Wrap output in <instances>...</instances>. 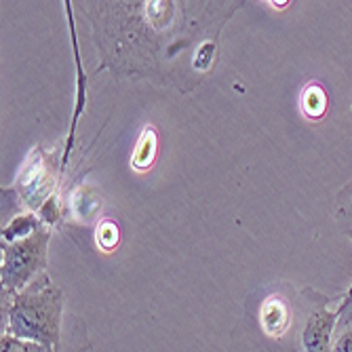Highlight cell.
Instances as JSON below:
<instances>
[{
	"mask_svg": "<svg viewBox=\"0 0 352 352\" xmlns=\"http://www.w3.org/2000/svg\"><path fill=\"white\" fill-rule=\"evenodd\" d=\"M95 243L106 253L114 251L120 243V228L114 219H102L95 228Z\"/></svg>",
	"mask_w": 352,
	"mask_h": 352,
	"instance_id": "obj_12",
	"label": "cell"
},
{
	"mask_svg": "<svg viewBox=\"0 0 352 352\" xmlns=\"http://www.w3.org/2000/svg\"><path fill=\"white\" fill-rule=\"evenodd\" d=\"M329 352H352V298L342 296L340 300V318Z\"/></svg>",
	"mask_w": 352,
	"mask_h": 352,
	"instance_id": "obj_8",
	"label": "cell"
},
{
	"mask_svg": "<svg viewBox=\"0 0 352 352\" xmlns=\"http://www.w3.org/2000/svg\"><path fill=\"white\" fill-rule=\"evenodd\" d=\"M348 236H350V239H352V234H348Z\"/></svg>",
	"mask_w": 352,
	"mask_h": 352,
	"instance_id": "obj_17",
	"label": "cell"
},
{
	"mask_svg": "<svg viewBox=\"0 0 352 352\" xmlns=\"http://www.w3.org/2000/svg\"><path fill=\"white\" fill-rule=\"evenodd\" d=\"M344 296H346V298H352V285L348 287V292H344Z\"/></svg>",
	"mask_w": 352,
	"mask_h": 352,
	"instance_id": "obj_15",
	"label": "cell"
},
{
	"mask_svg": "<svg viewBox=\"0 0 352 352\" xmlns=\"http://www.w3.org/2000/svg\"><path fill=\"white\" fill-rule=\"evenodd\" d=\"M280 352H296L294 348H287V350H280Z\"/></svg>",
	"mask_w": 352,
	"mask_h": 352,
	"instance_id": "obj_16",
	"label": "cell"
},
{
	"mask_svg": "<svg viewBox=\"0 0 352 352\" xmlns=\"http://www.w3.org/2000/svg\"><path fill=\"white\" fill-rule=\"evenodd\" d=\"M49 243L51 228L43 226L21 241L5 243L0 241V285H3V300H9L23 292L28 285L47 274L49 266Z\"/></svg>",
	"mask_w": 352,
	"mask_h": 352,
	"instance_id": "obj_4",
	"label": "cell"
},
{
	"mask_svg": "<svg viewBox=\"0 0 352 352\" xmlns=\"http://www.w3.org/2000/svg\"><path fill=\"white\" fill-rule=\"evenodd\" d=\"M41 226H43V221H41L38 213H19L3 228V241L5 243L21 241L30 234H34Z\"/></svg>",
	"mask_w": 352,
	"mask_h": 352,
	"instance_id": "obj_10",
	"label": "cell"
},
{
	"mask_svg": "<svg viewBox=\"0 0 352 352\" xmlns=\"http://www.w3.org/2000/svg\"><path fill=\"white\" fill-rule=\"evenodd\" d=\"M300 108L306 118L321 120L329 110V95L325 87L318 82H308L300 93Z\"/></svg>",
	"mask_w": 352,
	"mask_h": 352,
	"instance_id": "obj_7",
	"label": "cell"
},
{
	"mask_svg": "<svg viewBox=\"0 0 352 352\" xmlns=\"http://www.w3.org/2000/svg\"><path fill=\"white\" fill-rule=\"evenodd\" d=\"M336 221L344 232L352 234V177L342 186L336 197Z\"/></svg>",
	"mask_w": 352,
	"mask_h": 352,
	"instance_id": "obj_11",
	"label": "cell"
},
{
	"mask_svg": "<svg viewBox=\"0 0 352 352\" xmlns=\"http://www.w3.org/2000/svg\"><path fill=\"white\" fill-rule=\"evenodd\" d=\"M63 175L61 158L43 148H34L19 169V175L11 188L3 192V199H11L15 205H23L28 213H38L43 205L57 195V186Z\"/></svg>",
	"mask_w": 352,
	"mask_h": 352,
	"instance_id": "obj_6",
	"label": "cell"
},
{
	"mask_svg": "<svg viewBox=\"0 0 352 352\" xmlns=\"http://www.w3.org/2000/svg\"><path fill=\"white\" fill-rule=\"evenodd\" d=\"M0 342H3V352H55L49 346L36 344V342H28V340H19V338H13L9 333L0 336Z\"/></svg>",
	"mask_w": 352,
	"mask_h": 352,
	"instance_id": "obj_13",
	"label": "cell"
},
{
	"mask_svg": "<svg viewBox=\"0 0 352 352\" xmlns=\"http://www.w3.org/2000/svg\"><path fill=\"white\" fill-rule=\"evenodd\" d=\"M59 215H61V203H59V195H53L45 205L43 209L38 211V217L41 221L45 223V226H55V223L59 221Z\"/></svg>",
	"mask_w": 352,
	"mask_h": 352,
	"instance_id": "obj_14",
	"label": "cell"
},
{
	"mask_svg": "<svg viewBox=\"0 0 352 352\" xmlns=\"http://www.w3.org/2000/svg\"><path fill=\"white\" fill-rule=\"evenodd\" d=\"M342 298V296H340ZM333 296H327L314 287H304L296 298V352H329L340 318V304L333 306Z\"/></svg>",
	"mask_w": 352,
	"mask_h": 352,
	"instance_id": "obj_5",
	"label": "cell"
},
{
	"mask_svg": "<svg viewBox=\"0 0 352 352\" xmlns=\"http://www.w3.org/2000/svg\"><path fill=\"white\" fill-rule=\"evenodd\" d=\"M158 135L154 131V126H146L140 135V142L135 144L133 156H131V167L135 171H148L156 158V150H158Z\"/></svg>",
	"mask_w": 352,
	"mask_h": 352,
	"instance_id": "obj_9",
	"label": "cell"
},
{
	"mask_svg": "<svg viewBox=\"0 0 352 352\" xmlns=\"http://www.w3.org/2000/svg\"><path fill=\"white\" fill-rule=\"evenodd\" d=\"M89 17L100 70L195 91L213 70L219 36L245 0H91Z\"/></svg>",
	"mask_w": 352,
	"mask_h": 352,
	"instance_id": "obj_1",
	"label": "cell"
},
{
	"mask_svg": "<svg viewBox=\"0 0 352 352\" xmlns=\"http://www.w3.org/2000/svg\"><path fill=\"white\" fill-rule=\"evenodd\" d=\"M296 298L294 287L283 280L253 289L230 336L228 352H280L294 348Z\"/></svg>",
	"mask_w": 352,
	"mask_h": 352,
	"instance_id": "obj_2",
	"label": "cell"
},
{
	"mask_svg": "<svg viewBox=\"0 0 352 352\" xmlns=\"http://www.w3.org/2000/svg\"><path fill=\"white\" fill-rule=\"evenodd\" d=\"M66 294L43 274L17 296L3 300V333L63 352Z\"/></svg>",
	"mask_w": 352,
	"mask_h": 352,
	"instance_id": "obj_3",
	"label": "cell"
}]
</instances>
